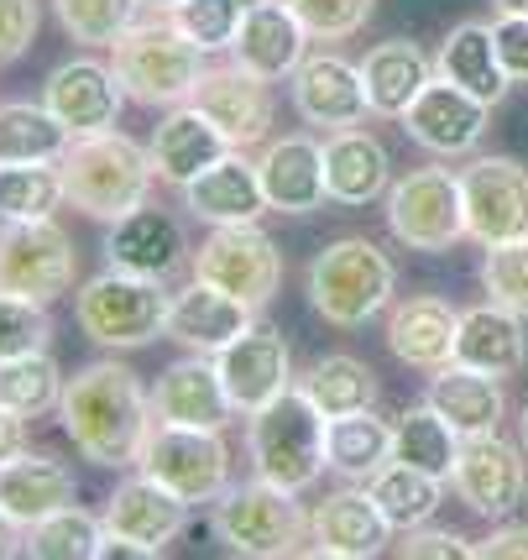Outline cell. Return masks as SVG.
Instances as JSON below:
<instances>
[{
	"instance_id": "obj_1",
	"label": "cell",
	"mask_w": 528,
	"mask_h": 560,
	"mask_svg": "<svg viewBox=\"0 0 528 560\" xmlns=\"http://www.w3.org/2000/svg\"><path fill=\"white\" fill-rule=\"evenodd\" d=\"M58 419H63V435L73 440V451L105 471L137 466L146 435L157 424L152 388H142V377L116 357L73 372L58 398Z\"/></svg>"
},
{
	"instance_id": "obj_2",
	"label": "cell",
	"mask_w": 528,
	"mask_h": 560,
	"mask_svg": "<svg viewBox=\"0 0 528 560\" xmlns=\"http://www.w3.org/2000/svg\"><path fill=\"white\" fill-rule=\"evenodd\" d=\"M392 289H398V268L372 236H340L319 246L304 272L309 310L336 330H361L366 319H377L392 304Z\"/></svg>"
},
{
	"instance_id": "obj_3",
	"label": "cell",
	"mask_w": 528,
	"mask_h": 560,
	"mask_svg": "<svg viewBox=\"0 0 528 560\" xmlns=\"http://www.w3.org/2000/svg\"><path fill=\"white\" fill-rule=\"evenodd\" d=\"M63 173V195L73 210H84L90 220H120L131 210H142L152 195V152L137 147L126 131H99V137H73V147L58 158Z\"/></svg>"
},
{
	"instance_id": "obj_4",
	"label": "cell",
	"mask_w": 528,
	"mask_h": 560,
	"mask_svg": "<svg viewBox=\"0 0 528 560\" xmlns=\"http://www.w3.org/2000/svg\"><path fill=\"white\" fill-rule=\"evenodd\" d=\"M110 69L126 84V100L152 105V110L157 105L173 110V105H189L193 90H199V79H204V48L173 16L152 11L146 22H137L110 48Z\"/></svg>"
},
{
	"instance_id": "obj_5",
	"label": "cell",
	"mask_w": 528,
	"mask_h": 560,
	"mask_svg": "<svg viewBox=\"0 0 528 560\" xmlns=\"http://www.w3.org/2000/svg\"><path fill=\"white\" fill-rule=\"evenodd\" d=\"M325 424L330 419L309 404L304 388H289L283 398H272L267 409L246 419V456H251V471L272 482V488L289 492H309L325 471H330V456H325Z\"/></svg>"
},
{
	"instance_id": "obj_6",
	"label": "cell",
	"mask_w": 528,
	"mask_h": 560,
	"mask_svg": "<svg viewBox=\"0 0 528 560\" xmlns=\"http://www.w3.org/2000/svg\"><path fill=\"white\" fill-rule=\"evenodd\" d=\"M168 283H152L105 262V272H95L73 293V319L105 351H142L152 341H168Z\"/></svg>"
},
{
	"instance_id": "obj_7",
	"label": "cell",
	"mask_w": 528,
	"mask_h": 560,
	"mask_svg": "<svg viewBox=\"0 0 528 560\" xmlns=\"http://www.w3.org/2000/svg\"><path fill=\"white\" fill-rule=\"evenodd\" d=\"M210 529H215V539L231 556L283 560V556H298V550L309 545V513L298 503V492L272 488L262 477H251V482L225 488L215 498Z\"/></svg>"
},
{
	"instance_id": "obj_8",
	"label": "cell",
	"mask_w": 528,
	"mask_h": 560,
	"mask_svg": "<svg viewBox=\"0 0 528 560\" xmlns=\"http://www.w3.org/2000/svg\"><path fill=\"white\" fill-rule=\"evenodd\" d=\"M383 215L392 242L409 252H450L466 242V199H460V173L450 168H409L392 178L383 195Z\"/></svg>"
},
{
	"instance_id": "obj_9",
	"label": "cell",
	"mask_w": 528,
	"mask_h": 560,
	"mask_svg": "<svg viewBox=\"0 0 528 560\" xmlns=\"http://www.w3.org/2000/svg\"><path fill=\"white\" fill-rule=\"evenodd\" d=\"M189 272L225 289L231 299H240L246 310H267L272 293L283 289V252H278V242L267 236L257 220L210 225V236L199 242Z\"/></svg>"
},
{
	"instance_id": "obj_10",
	"label": "cell",
	"mask_w": 528,
	"mask_h": 560,
	"mask_svg": "<svg viewBox=\"0 0 528 560\" xmlns=\"http://www.w3.org/2000/svg\"><path fill=\"white\" fill-rule=\"evenodd\" d=\"M137 471H146L152 482L173 488L184 503H215L231 488V445L225 430H193V424H152Z\"/></svg>"
},
{
	"instance_id": "obj_11",
	"label": "cell",
	"mask_w": 528,
	"mask_h": 560,
	"mask_svg": "<svg viewBox=\"0 0 528 560\" xmlns=\"http://www.w3.org/2000/svg\"><path fill=\"white\" fill-rule=\"evenodd\" d=\"M79 278L73 236L58 220H0V293H22L37 304L63 299Z\"/></svg>"
},
{
	"instance_id": "obj_12",
	"label": "cell",
	"mask_w": 528,
	"mask_h": 560,
	"mask_svg": "<svg viewBox=\"0 0 528 560\" xmlns=\"http://www.w3.org/2000/svg\"><path fill=\"white\" fill-rule=\"evenodd\" d=\"M460 199H466V242L497 246L528 236V163L503 152H477L460 168Z\"/></svg>"
},
{
	"instance_id": "obj_13",
	"label": "cell",
	"mask_w": 528,
	"mask_h": 560,
	"mask_svg": "<svg viewBox=\"0 0 528 560\" xmlns=\"http://www.w3.org/2000/svg\"><path fill=\"white\" fill-rule=\"evenodd\" d=\"M524 440L513 445L503 435H471L460 440L456 471L450 488L471 513L481 518H507L528 498V462H524Z\"/></svg>"
},
{
	"instance_id": "obj_14",
	"label": "cell",
	"mask_w": 528,
	"mask_h": 560,
	"mask_svg": "<svg viewBox=\"0 0 528 560\" xmlns=\"http://www.w3.org/2000/svg\"><path fill=\"white\" fill-rule=\"evenodd\" d=\"M486 126H492V105L466 95L445 73H434L430 84L419 90V100L403 110L409 142H419L434 158H477Z\"/></svg>"
},
{
	"instance_id": "obj_15",
	"label": "cell",
	"mask_w": 528,
	"mask_h": 560,
	"mask_svg": "<svg viewBox=\"0 0 528 560\" xmlns=\"http://www.w3.org/2000/svg\"><path fill=\"white\" fill-rule=\"evenodd\" d=\"M289 95H293L298 121L314 126V131H345V126H361L372 116L361 63L340 58V52H309V58L293 69Z\"/></svg>"
},
{
	"instance_id": "obj_16",
	"label": "cell",
	"mask_w": 528,
	"mask_h": 560,
	"mask_svg": "<svg viewBox=\"0 0 528 560\" xmlns=\"http://www.w3.org/2000/svg\"><path fill=\"white\" fill-rule=\"evenodd\" d=\"M43 105L69 126V137H99V131H116L126 84L99 58H63L43 84Z\"/></svg>"
},
{
	"instance_id": "obj_17",
	"label": "cell",
	"mask_w": 528,
	"mask_h": 560,
	"mask_svg": "<svg viewBox=\"0 0 528 560\" xmlns=\"http://www.w3.org/2000/svg\"><path fill=\"white\" fill-rule=\"evenodd\" d=\"M215 366L240 419H251L257 409H267L272 398H283L293 388V351L283 341V330H272V325H251L246 336H236L215 357Z\"/></svg>"
},
{
	"instance_id": "obj_18",
	"label": "cell",
	"mask_w": 528,
	"mask_h": 560,
	"mask_svg": "<svg viewBox=\"0 0 528 560\" xmlns=\"http://www.w3.org/2000/svg\"><path fill=\"white\" fill-rule=\"evenodd\" d=\"M105 262L120 272H137V278H152V283H168L173 272H184L193 262V246L168 210L142 205L131 215L110 220V231H105Z\"/></svg>"
},
{
	"instance_id": "obj_19",
	"label": "cell",
	"mask_w": 528,
	"mask_h": 560,
	"mask_svg": "<svg viewBox=\"0 0 528 560\" xmlns=\"http://www.w3.org/2000/svg\"><path fill=\"white\" fill-rule=\"evenodd\" d=\"M392 545V524L383 518L377 498L361 488L325 492L309 509V550L325 560H372Z\"/></svg>"
},
{
	"instance_id": "obj_20",
	"label": "cell",
	"mask_w": 528,
	"mask_h": 560,
	"mask_svg": "<svg viewBox=\"0 0 528 560\" xmlns=\"http://www.w3.org/2000/svg\"><path fill=\"white\" fill-rule=\"evenodd\" d=\"M309 26L293 16L289 0H251L240 16L236 43H231V63L251 69L267 84H283L309 58Z\"/></svg>"
},
{
	"instance_id": "obj_21",
	"label": "cell",
	"mask_w": 528,
	"mask_h": 560,
	"mask_svg": "<svg viewBox=\"0 0 528 560\" xmlns=\"http://www.w3.org/2000/svg\"><path fill=\"white\" fill-rule=\"evenodd\" d=\"M193 105H199V110L225 131V142L240 147V152H246V147H257V142H267L272 116H278V105H272V84L257 79L251 69H240V63L204 69L199 90H193Z\"/></svg>"
},
{
	"instance_id": "obj_22",
	"label": "cell",
	"mask_w": 528,
	"mask_h": 560,
	"mask_svg": "<svg viewBox=\"0 0 528 560\" xmlns=\"http://www.w3.org/2000/svg\"><path fill=\"white\" fill-rule=\"evenodd\" d=\"M189 509L193 503H184L173 488H163L146 471H137V477L116 482V492L105 498L99 518H105V535H126V539H137L146 556H163L173 539L189 529Z\"/></svg>"
},
{
	"instance_id": "obj_23",
	"label": "cell",
	"mask_w": 528,
	"mask_h": 560,
	"mask_svg": "<svg viewBox=\"0 0 528 560\" xmlns=\"http://www.w3.org/2000/svg\"><path fill=\"white\" fill-rule=\"evenodd\" d=\"M152 415L163 424H193V430H225L236 419V404L225 393L215 357H178L173 366L157 372V388H152Z\"/></svg>"
},
{
	"instance_id": "obj_24",
	"label": "cell",
	"mask_w": 528,
	"mask_h": 560,
	"mask_svg": "<svg viewBox=\"0 0 528 560\" xmlns=\"http://www.w3.org/2000/svg\"><path fill=\"white\" fill-rule=\"evenodd\" d=\"M251 325H257V310H246L240 299H231L225 289L193 278V272L168 299V341H178L184 351H199V357H220Z\"/></svg>"
},
{
	"instance_id": "obj_25",
	"label": "cell",
	"mask_w": 528,
	"mask_h": 560,
	"mask_svg": "<svg viewBox=\"0 0 528 560\" xmlns=\"http://www.w3.org/2000/svg\"><path fill=\"white\" fill-rule=\"evenodd\" d=\"M257 173H262V195L267 210L278 215H314L325 199H330V184H325V147L293 131V137H272L257 158Z\"/></svg>"
},
{
	"instance_id": "obj_26",
	"label": "cell",
	"mask_w": 528,
	"mask_h": 560,
	"mask_svg": "<svg viewBox=\"0 0 528 560\" xmlns=\"http://www.w3.org/2000/svg\"><path fill=\"white\" fill-rule=\"evenodd\" d=\"M456 336L460 310L434 293H413L387 310V351L413 372H439V366L456 362Z\"/></svg>"
},
{
	"instance_id": "obj_27",
	"label": "cell",
	"mask_w": 528,
	"mask_h": 560,
	"mask_svg": "<svg viewBox=\"0 0 528 560\" xmlns=\"http://www.w3.org/2000/svg\"><path fill=\"white\" fill-rule=\"evenodd\" d=\"M184 210L204 225H240V220H262L267 195L257 163L240 158V147H231L220 163L184 184Z\"/></svg>"
},
{
	"instance_id": "obj_28",
	"label": "cell",
	"mask_w": 528,
	"mask_h": 560,
	"mask_svg": "<svg viewBox=\"0 0 528 560\" xmlns=\"http://www.w3.org/2000/svg\"><path fill=\"white\" fill-rule=\"evenodd\" d=\"M152 168H157V178L163 184H173V189H184L189 178H199V173L210 168V163H220L225 152H231V142H225V131H220L199 105H173L168 116L157 121V131H152Z\"/></svg>"
},
{
	"instance_id": "obj_29",
	"label": "cell",
	"mask_w": 528,
	"mask_h": 560,
	"mask_svg": "<svg viewBox=\"0 0 528 560\" xmlns=\"http://www.w3.org/2000/svg\"><path fill=\"white\" fill-rule=\"evenodd\" d=\"M424 404H434L460 440L497 435V424L507 415L503 377H486V372H477V366H466V362H450V366H439V372H430Z\"/></svg>"
},
{
	"instance_id": "obj_30",
	"label": "cell",
	"mask_w": 528,
	"mask_h": 560,
	"mask_svg": "<svg viewBox=\"0 0 528 560\" xmlns=\"http://www.w3.org/2000/svg\"><path fill=\"white\" fill-rule=\"evenodd\" d=\"M325 184H330L336 205L361 210V205H372V199H383L392 189V158L366 126L330 131L325 137Z\"/></svg>"
},
{
	"instance_id": "obj_31",
	"label": "cell",
	"mask_w": 528,
	"mask_h": 560,
	"mask_svg": "<svg viewBox=\"0 0 528 560\" xmlns=\"http://www.w3.org/2000/svg\"><path fill=\"white\" fill-rule=\"evenodd\" d=\"M69 503H79V477L48 451H22L16 462L0 466V509L22 529H32L37 518L69 509Z\"/></svg>"
},
{
	"instance_id": "obj_32",
	"label": "cell",
	"mask_w": 528,
	"mask_h": 560,
	"mask_svg": "<svg viewBox=\"0 0 528 560\" xmlns=\"http://www.w3.org/2000/svg\"><path fill=\"white\" fill-rule=\"evenodd\" d=\"M456 362L477 366L486 377H518L528 366V336H524V315H513L503 304H477V310H460V336H456Z\"/></svg>"
},
{
	"instance_id": "obj_33",
	"label": "cell",
	"mask_w": 528,
	"mask_h": 560,
	"mask_svg": "<svg viewBox=\"0 0 528 560\" xmlns=\"http://www.w3.org/2000/svg\"><path fill=\"white\" fill-rule=\"evenodd\" d=\"M361 79H366V100H372V116H387V121H403L419 90L434 79V63L424 58L419 43L409 37H387L361 58Z\"/></svg>"
},
{
	"instance_id": "obj_34",
	"label": "cell",
	"mask_w": 528,
	"mask_h": 560,
	"mask_svg": "<svg viewBox=\"0 0 528 560\" xmlns=\"http://www.w3.org/2000/svg\"><path fill=\"white\" fill-rule=\"evenodd\" d=\"M434 73H445L450 84H460L466 95L486 100V105H503V95L513 90L497 43H492V26L486 22H460L450 26V37L434 52Z\"/></svg>"
},
{
	"instance_id": "obj_35",
	"label": "cell",
	"mask_w": 528,
	"mask_h": 560,
	"mask_svg": "<svg viewBox=\"0 0 528 560\" xmlns=\"http://www.w3.org/2000/svg\"><path fill=\"white\" fill-rule=\"evenodd\" d=\"M325 456L330 471L345 482H366L392 462V419H383L377 409H356L325 424Z\"/></svg>"
},
{
	"instance_id": "obj_36",
	"label": "cell",
	"mask_w": 528,
	"mask_h": 560,
	"mask_svg": "<svg viewBox=\"0 0 528 560\" xmlns=\"http://www.w3.org/2000/svg\"><path fill=\"white\" fill-rule=\"evenodd\" d=\"M73 147L69 126L37 100H5L0 105V163H58Z\"/></svg>"
},
{
	"instance_id": "obj_37",
	"label": "cell",
	"mask_w": 528,
	"mask_h": 560,
	"mask_svg": "<svg viewBox=\"0 0 528 560\" xmlns=\"http://www.w3.org/2000/svg\"><path fill=\"white\" fill-rule=\"evenodd\" d=\"M456 456H460V435L445 424V415L434 404H413V409L392 419V462L419 466V471H430L439 482H450Z\"/></svg>"
},
{
	"instance_id": "obj_38",
	"label": "cell",
	"mask_w": 528,
	"mask_h": 560,
	"mask_svg": "<svg viewBox=\"0 0 528 560\" xmlns=\"http://www.w3.org/2000/svg\"><path fill=\"white\" fill-rule=\"evenodd\" d=\"M298 388L309 393V404L325 419L356 415V409H377V393H383V388H377V372L361 362V357H345V351L319 357Z\"/></svg>"
},
{
	"instance_id": "obj_39",
	"label": "cell",
	"mask_w": 528,
	"mask_h": 560,
	"mask_svg": "<svg viewBox=\"0 0 528 560\" xmlns=\"http://www.w3.org/2000/svg\"><path fill=\"white\" fill-rule=\"evenodd\" d=\"M366 492L377 498V509H383V518L392 524V535L430 524L434 509L445 503V482L430 477V471H419V466H403V462H387L377 477H366Z\"/></svg>"
},
{
	"instance_id": "obj_40",
	"label": "cell",
	"mask_w": 528,
	"mask_h": 560,
	"mask_svg": "<svg viewBox=\"0 0 528 560\" xmlns=\"http://www.w3.org/2000/svg\"><path fill=\"white\" fill-rule=\"evenodd\" d=\"M99 545H105V518L84 513L79 503L37 518L22 539V556L32 560H99Z\"/></svg>"
},
{
	"instance_id": "obj_41",
	"label": "cell",
	"mask_w": 528,
	"mask_h": 560,
	"mask_svg": "<svg viewBox=\"0 0 528 560\" xmlns=\"http://www.w3.org/2000/svg\"><path fill=\"white\" fill-rule=\"evenodd\" d=\"M63 366L52 362L48 351H32V357H11L0 362V404L16 409L22 419H37V415H52L58 398H63Z\"/></svg>"
},
{
	"instance_id": "obj_42",
	"label": "cell",
	"mask_w": 528,
	"mask_h": 560,
	"mask_svg": "<svg viewBox=\"0 0 528 560\" xmlns=\"http://www.w3.org/2000/svg\"><path fill=\"white\" fill-rule=\"evenodd\" d=\"M63 199L58 163H0V220H48Z\"/></svg>"
},
{
	"instance_id": "obj_43",
	"label": "cell",
	"mask_w": 528,
	"mask_h": 560,
	"mask_svg": "<svg viewBox=\"0 0 528 560\" xmlns=\"http://www.w3.org/2000/svg\"><path fill=\"white\" fill-rule=\"evenodd\" d=\"M52 16L84 48H116L142 22V0H52Z\"/></svg>"
},
{
	"instance_id": "obj_44",
	"label": "cell",
	"mask_w": 528,
	"mask_h": 560,
	"mask_svg": "<svg viewBox=\"0 0 528 560\" xmlns=\"http://www.w3.org/2000/svg\"><path fill=\"white\" fill-rule=\"evenodd\" d=\"M481 252H486L481 257V289H486V299L528 319V236L524 242L481 246Z\"/></svg>"
},
{
	"instance_id": "obj_45",
	"label": "cell",
	"mask_w": 528,
	"mask_h": 560,
	"mask_svg": "<svg viewBox=\"0 0 528 560\" xmlns=\"http://www.w3.org/2000/svg\"><path fill=\"white\" fill-rule=\"evenodd\" d=\"M48 341H52L48 304L22 299V293H0V362L48 351Z\"/></svg>"
},
{
	"instance_id": "obj_46",
	"label": "cell",
	"mask_w": 528,
	"mask_h": 560,
	"mask_svg": "<svg viewBox=\"0 0 528 560\" xmlns=\"http://www.w3.org/2000/svg\"><path fill=\"white\" fill-rule=\"evenodd\" d=\"M293 16L309 26L314 43H345L366 32V22L377 16V0H289Z\"/></svg>"
},
{
	"instance_id": "obj_47",
	"label": "cell",
	"mask_w": 528,
	"mask_h": 560,
	"mask_svg": "<svg viewBox=\"0 0 528 560\" xmlns=\"http://www.w3.org/2000/svg\"><path fill=\"white\" fill-rule=\"evenodd\" d=\"M240 16H246L240 0H184L173 11V22L184 26L204 52H231V43H236V32H240Z\"/></svg>"
},
{
	"instance_id": "obj_48",
	"label": "cell",
	"mask_w": 528,
	"mask_h": 560,
	"mask_svg": "<svg viewBox=\"0 0 528 560\" xmlns=\"http://www.w3.org/2000/svg\"><path fill=\"white\" fill-rule=\"evenodd\" d=\"M37 26H43L37 0H0V63H16L37 43Z\"/></svg>"
},
{
	"instance_id": "obj_49",
	"label": "cell",
	"mask_w": 528,
	"mask_h": 560,
	"mask_svg": "<svg viewBox=\"0 0 528 560\" xmlns=\"http://www.w3.org/2000/svg\"><path fill=\"white\" fill-rule=\"evenodd\" d=\"M392 556H403V560H466V556H477V545L450 535V529L419 524V529H403V539L392 545Z\"/></svg>"
},
{
	"instance_id": "obj_50",
	"label": "cell",
	"mask_w": 528,
	"mask_h": 560,
	"mask_svg": "<svg viewBox=\"0 0 528 560\" xmlns=\"http://www.w3.org/2000/svg\"><path fill=\"white\" fill-rule=\"evenodd\" d=\"M492 43H497V58H503L507 79H513V84H528V16H507V11H497Z\"/></svg>"
},
{
	"instance_id": "obj_51",
	"label": "cell",
	"mask_w": 528,
	"mask_h": 560,
	"mask_svg": "<svg viewBox=\"0 0 528 560\" xmlns=\"http://www.w3.org/2000/svg\"><path fill=\"white\" fill-rule=\"evenodd\" d=\"M481 560H528V524H497L486 539H477Z\"/></svg>"
},
{
	"instance_id": "obj_52",
	"label": "cell",
	"mask_w": 528,
	"mask_h": 560,
	"mask_svg": "<svg viewBox=\"0 0 528 560\" xmlns=\"http://www.w3.org/2000/svg\"><path fill=\"white\" fill-rule=\"evenodd\" d=\"M22 451H26V419L16 415V409H5V404H0V466L16 462Z\"/></svg>"
},
{
	"instance_id": "obj_53",
	"label": "cell",
	"mask_w": 528,
	"mask_h": 560,
	"mask_svg": "<svg viewBox=\"0 0 528 560\" xmlns=\"http://www.w3.org/2000/svg\"><path fill=\"white\" fill-rule=\"evenodd\" d=\"M99 560H152L137 545V539H126V535H105V545H99Z\"/></svg>"
},
{
	"instance_id": "obj_54",
	"label": "cell",
	"mask_w": 528,
	"mask_h": 560,
	"mask_svg": "<svg viewBox=\"0 0 528 560\" xmlns=\"http://www.w3.org/2000/svg\"><path fill=\"white\" fill-rule=\"evenodd\" d=\"M22 539H26V529L11 518V513L0 509V560H11V556H22Z\"/></svg>"
},
{
	"instance_id": "obj_55",
	"label": "cell",
	"mask_w": 528,
	"mask_h": 560,
	"mask_svg": "<svg viewBox=\"0 0 528 560\" xmlns=\"http://www.w3.org/2000/svg\"><path fill=\"white\" fill-rule=\"evenodd\" d=\"M142 5H146V11H157V16H173L184 0H142Z\"/></svg>"
},
{
	"instance_id": "obj_56",
	"label": "cell",
	"mask_w": 528,
	"mask_h": 560,
	"mask_svg": "<svg viewBox=\"0 0 528 560\" xmlns=\"http://www.w3.org/2000/svg\"><path fill=\"white\" fill-rule=\"evenodd\" d=\"M497 11H507V16H528V0H492Z\"/></svg>"
},
{
	"instance_id": "obj_57",
	"label": "cell",
	"mask_w": 528,
	"mask_h": 560,
	"mask_svg": "<svg viewBox=\"0 0 528 560\" xmlns=\"http://www.w3.org/2000/svg\"><path fill=\"white\" fill-rule=\"evenodd\" d=\"M518 440H524V451H528V404H524V415H518Z\"/></svg>"
}]
</instances>
